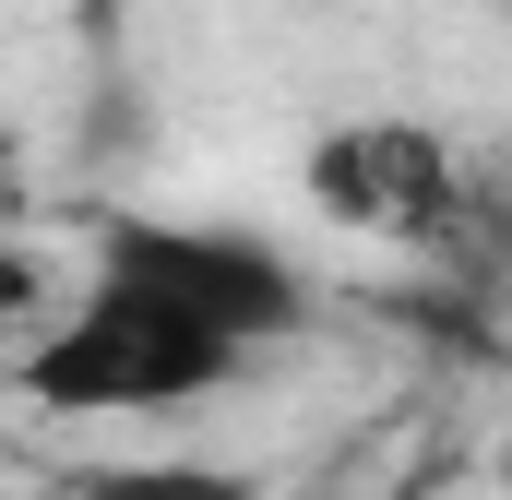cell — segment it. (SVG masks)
<instances>
[{
	"label": "cell",
	"instance_id": "6da1fadb",
	"mask_svg": "<svg viewBox=\"0 0 512 500\" xmlns=\"http://www.w3.org/2000/svg\"><path fill=\"white\" fill-rule=\"evenodd\" d=\"M310 310H322L310 274L262 227L96 215V274L12 358V393L36 417H179V405L251 381L274 346H298Z\"/></svg>",
	"mask_w": 512,
	"mask_h": 500
},
{
	"label": "cell",
	"instance_id": "7a4b0ae2",
	"mask_svg": "<svg viewBox=\"0 0 512 500\" xmlns=\"http://www.w3.org/2000/svg\"><path fill=\"white\" fill-rule=\"evenodd\" d=\"M310 203L346 227V239H465V155L441 143L429 120H334L310 143Z\"/></svg>",
	"mask_w": 512,
	"mask_h": 500
},
{
	"label": "cell",
	"instance_id": "3957f363",
	"mask_svg": "<svg viewBox=\"0 0 512 500\" xmlns=\"http://www.w3.org/2000/svg\"><path fill=\"white\" fill-rule=\"evenodd\" d=\"M60 500H262V477H239V465H191V453H120V465L60 477Z\"/></svg>",
	"mask_w": 512,
	"mask_h": 500
},
{
	"label": "cell",
	"instance_id": "277c9868",
	"mask_svg": "<svg viewBox=\"0 0 512 500\" xmlns=\"http://www.w3.org/2000/svg\"><path fill=\"white\" fill-rule=\"evenodd\" d=\"M501 500H512V441H501Z\"/></svg>",
	"mask_w": 512,
	"mask_h": 500
},
{
	"label": "cell",
	"instance_id": "5b68a950",
	"mask_svg": "<svg viewBox=\"0 0 512 500\" xmlns=\"http://www.w3.org/2000/svg\"><path fill=\"white\" fill-rule=\"evenodd\" d=\"M370 500H417V489H370Z\"/></svg>",
	"mask_w": 512,
	"mask_h": 500
}]
</instances>
